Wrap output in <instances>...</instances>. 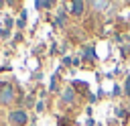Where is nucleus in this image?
<instances>
[{
  "instance_id": "obj_8",
  "label": "nucleus",
  "mask_w": 130,
  "mask_h": 126,
  "mask_svg": "<svg viewBox=\"0 0 130 126\" xmlns=\"http://www.w3.org/2000/svg\"><path fill=\"white\" fill-rule=\"evenodd\" d=\"M126 93H130V77H128V81H126Z\"/></svg>"
},
{
  "instance_id": "obj_6",
  "label": "nucleus",
  "mask_w": 130,
  "mask_h": 126,
  "mask_svg": "<svg viewBox=\"0 0 130 126\" xmlns=\"http://www.w3.org/2000/svg\"><path fill=\"white\" fill-rule=\"evenodd\" d=\"M108 4L106 2H93V8H106Z\"/></svg>"
},
{
  "instance_id": "obj_4",
  "label": "nucleus",
  "mask_w": 130,
  "mask_h": 126,
  "mask_svg": "<svg viewBox=\"0 0 130 126\" xmlns=\"http://www.w3.org/2000/svg\"><path fill=\"white\" fill-rule=\"evenodd\" d=\"M63 100H65V102H73V100H75V93H73L71 89H65V91H63Z\"/></svg>"
},
{
  "instance_id": "obj_1",
  "label": "nucleus",
  "mask_w": 130,
  "mask_h": 126,
  "mask_svg": "<svg viewBox=\"0 0 130 126\" xmlns=\"http://www.w3.org/2000/svg\"><path fill=\"white\" fill-rule=\"evenodd\" d=\"M14 100V91H12V87L10 85H2V89H0V104H10Z\"/></svg>"
},
{
  "instance_id": "obj_7",
  "label": "nucleus",
  "mask_w": 130,
  "mask_h": 126,
  "mask_svg": "<svg viewBox=\"0 0 130 126\" xmlns=\"http://www.w3.org/2000/svg\"><path fill=\"white\" fill-rule=\"evenodd\" d=\"M43 110H45V104L39 102V104H37V112H43Z\"/></svg>"
},
{
  "instance_id": "obj_5",
  "label": "nucleus",
  "mask_w": 130,
  "mask_h": 126,
  "mask_svg": "<svg viewBox=\"0 0 130 126\" xmlns=\"http://www.w3.org/2000/svg\"><path fill=\"white\" fill-rule=\"evenodd\" d=\"M53 2H37V8H51Z\"/></svg>"
},
{
  "instance_id": "obj_3",
  "label": "nucleus",
  "mask_w": 130,
  "mask_h": 126,
  "mask_svg": "<svg viewBox=\"0 0 130 126\" xmlns=\"http://www.w3.org/2000/svg\"><path fill=\"white\" fill-rule=\"evenodd\" d=\"M81 10H83V2H71V12L79 14Z\"/></svg>"
},
{
  "instance_id": "obj_2",
  "label": "nucleus",
  "mask_w": 130,
  "mask_h": 126,
  "mask_svg": "<svg viewBox=\"0 0 130 126\" xmlns=\"http://www.w3.org/2000/svg\"><path fill=\"white\" fill-rule=\"evenodd\" d=\"M8 120H10L14 126H24V124H26V114H24V112H10V114H8Z\"/></svg>"
}]
</instances>
